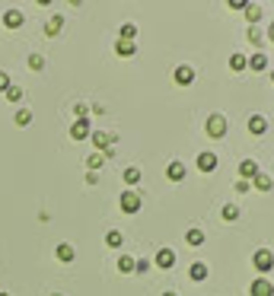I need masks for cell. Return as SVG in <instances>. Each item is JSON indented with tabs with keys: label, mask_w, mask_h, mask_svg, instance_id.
<instances>
[{
	"label": "cell",
	"mask_w": 274,
	"mask_h": 296,
	"mask_svg": "<svg viewBox=\"0 0 274 296\" xmlns=\"http://www.w3.org/2000/svg\"><path fill=\"white\" fill-rule=\"evenodd\" d=\"M29 67H32V70H42V67H45V58H42V54H32V58H29Z\"/></svg>",
	"instance_id": "obj_28"
},
{
	"label": "cell",
	"mask_w": 274,
	"mask_h": 296,
	"mask_svg": "<svg viewBox=\"0 0 274 296\" xmlns=\"http://www.w3.org/2000/svg\"><path fill=\"white\" fill-rule=\"evenodd\" d=\"M54 255H58V261H74V255H76V252H74V246H67V242H61Z\"/></svg>",
	"instance_id": "obj_14"
},
{
	"label": "cell",
	"mask_w": 274,
	"mask_h": 296,
	"mask_svg": "<svg viewBox=\"0 0 274 296\" xmlns=\"http://www.w3.org/2000/svg\"><path fill=\"white\" fill-rule=\"evenodd\" d=\"M271 38H274V26H271Z\"/></svg>",
	"instance_id": "obj_34"
},
{
	"label": "cell",
	"mask_w": 274,
	"mask_h": 296,
	"mask_svg": "<svg viewBox=\"0 0 274 296\" xmlns=\"http://www.w3.org/2000/svg\"><path fill=\"white\" fill-rule=\"evenodd\" d=\"M134 36H137V26H134V22H124V26H122V42H131Z\"/></svg>",
	"instance_id": "obj_23"
},
{
	"label": "cell",
	"mask_w": 274,
	"mask_h": 296,
	"mask_svg": "<svg viewBox=\"0 0 274 296\" xmlns=\"http://www.w3.org/2000/svg\"><path fill=\"white\" fill-rule=\"evenodd\" d=\"M90 137H92V144H96V146H99V150H106V153H108V146H112V144H115V137H108V134H102V130H92V134H90Z\"/></svg>",
	"instance_id": "obj_9"
},
{
	"label": "cell",
	"mask_w": 274,
	"mask_h": 296,
	"mask_svg": "<svg viewBox=\"0 0 274 296\" xmlns=\"http://www.w3.org/2000/svg\"><path fill=\"white\" fill-rule=\"evenodd\" d=\"M6 90H10V76L0 70V92H6Z\"/></svg>",
	"instance_id": "obj_31"
},
{
	"label": "cell",
	"mask_w": 274,
	"mask_h": 296,
	"mask_svg": "<svg viewBox=\"0 0 274 296\" xmlns=\"http://www.w3.org/2000/svg\"><path fill=\"white\" fill-rule=\"evenodd\" d=\"M198 169H201V172H214V169H217V156H214L210 150L198 153Z\"/></svg>",
	"instance_id": "obj_6"
},
{
	"label": "cell",
	"mask_w": 274,
	"mask_h": 296,
	"mask_svg": "<svg viewBox=\"0 0 274 296\" xmlns=\"http://www.w3.org/2000/svg\"><path fill=\"white\" fill-rule=\"evenodd\" d=\"M249 130L252 134H264V130H268V121H264L262 115H252L249 118Z\"/></svg>",
	"instance_id": "obj_13"
},
{
	"label": "cell",
	"mask_w": 274,
	"mask_h": 296,
	"mask_svg": "<svg viewBox=\"0 0 274 296\" xmlns=\"http://www.w3.org/2000/svg\"><path fill=\"white\" fill-rule=\"evenodd\" d=\"M236 216H239V207L236 204H226L224 207V220H236Z\"/></svg>",
	"instance_id": "obj_27"
},
{
	"label": "cell",
	"mask_w": 274,
	"mask_h": 296,
	"mask_svg": "<svg viewBox=\"0 0 274 296\" xmlns=\"http://www.w3.org/2000/svg\"><path fill=\"white\" fill-rule=\"evenodd\" d=\"M61 26H64V16H51L48 26H45V32H48V36H58V32H61Z\"/></svg>",
	"instance_id": "obj_15"
},
{
	"label": "cell",
	"mask_w": 274,
	"mask_h": 296,
	"mask_svg": "<svg viewBox=\"0 0 274 296\" xmlns=\"http://www.w3.org/2000/svg\"><path fill=\"white\" fill-rule=\"evenodd\" d=\"M226 128H230V124H226L224 115H210V118H208V134H210V137H224Z\"/></svg>",
	"instance_id": "obj_1"
},
{
	"label": "cell",
	"mask_w": 274,
	"mask_h": 296,
	"mask_svg": "<svg viewBox=\"0 0 274 296\" xmlns=\"http://www.w3.org/2000/svg\"><path fill=\"white\" fill-rule=\"evenodd\" d=\"M192 280H208V264H192Z\"/></svg>",
	"instance_id": "obj_19"
},
{
	"label": "cell",
	"mask_w": 274,
	"mask_h": 296,
	"mask_svg": "<svg viewBox=\"0 0 274 296\" xmlns=\"http://www.w3.org/2000/svg\"><path fill=\"white\" fill-rule=\"evenodd\" d=\"M115 51H118L122 58H131L134 51H137V45H134V42H118V45H115Z\"/></svg>",
	"instance_id": "obj_16"
},
{
	"label": "cell",
	"mask_w": 274,
	"mask_h": 296,
	"mask_svg": "<svg viewBox=\"0 0 274 296\" xmlns=\"http://www.w3.org/2000/svg\"><path fill=\"white\" fill-rule=\"evenodd\" d=\"M124 182L128 185H137L140 182V169H124Z\"/></svg>",
	"instance_id": "obj_25"
},
{
	"label": "cell",
	"mask_w": 274,
	"mask_h": 296,
	"mask_svg": "<svg viewBox=\"0 0 274 296\" xmlns=\"http://www.w3.org/2000/svg\"><path fill=\"white\" fill-rule=\"evenodd\" d=\"M192 80H194V67H188V64L176 67V83H178V86H188Z\"/></svg>",
	"instance_id": "obj_7"
},
{
	"label": "cell",
	"mask_w": 274,
	"mask_h": 296,
	"mask_svg": "<svg viewBox=\"0 0 274 296\" xmlns=\"http://www.w3.org/2000/svg\"><path fill=\"white\" fill-rule=\"evenodd\" d=\"M0 296H10V293H0Z\"/></svg>",
	"instance_id": "obj_35"
},
{
	"label": "cell",
	"mask_w": 274,
	"mask_h": 296,
	"mask_svg": "<svg viewBox=\"0 0 274 296\" xmlns=\"http://www.w3.org/2000/svg\"><path fill=\"white\" fill-rule=\"evenodd\" d=\"M252 296H274V284L258 277V280H252Z\"/></svg>",
	"instance_id": "obj_5"
},
{
	"label": "cell",
	"mask_w": 274,
	"mask_h": 296,
	"mask_svg": "<svg viewBox=\"0 0 274 296\" xmlns=\"http://www.w3.org/2000/svg\"><path fill=\"white\" fill-rule=\"evenodd\" d=\"M102 162H106V156H99V153L90 156V169H102Z\"/></svg>",
	"instance_id": "obj_30"
},
{
	"label": "cell",
	"mask_w": 274,
	"mask_h": 296,
	"mask_svg": "<svg viewBox=\"0 0 274 296\" xmlns=\"http://www.w3.org/2000/svg\"><path fill=\"white\" fill-rule=\"evenodd\" d=\"M271 80H274V74H271Z\"/></svg>",
	"instance_id": "obj_36"
},
{
	"label": "cell",
	"mask_w": 274,
	"mask_h": 296,
	"mask_svg": "<svg viewBox=\"0 0 274 296\" xmlns=\"http://www.w3.org/2000/svg\"><path fill=\"white\" fill-rule=\"evenodd\" d=\"M255 188H258V191H268V188H271V178H268V176H255Z\"/></svg>",
	"instance_id": "obj_26"
},
{
	"label": "cell",
	"mask_w": 274,
	"mask_h": 296,
	"mask_svg": "<svg viewBox=\"0 0 274 296\" xmlns=\"http://www.w3.org/2000/svg\"><path fill=\"white\" fill-rule=\"evenodd\" d=\"M166 176L172 178V182H182V178H185V166H182V162H178V160H176V162H169Z\"/></svg>",
	"instance_id": "obj_12"
},
{
	"label": "cell",
	"mask_w": 274,
	"mask_h": 296,
	"mask_svg": "<svg viewBox=\"0 0 274 296\" xmlns=\"http://www.w3.org/2000/svg\"><path fill=\"white\" fill-rule=\"evenodd\" d=\"M156 264H160V268H172V264H176V252H172V248H160V252H156Z\"/></svg>",
	"instance_id": "obj_10"
},
{
	"label": "cell",
	"mask_w": 274,
	"mask_h": 296,
	"mask_svg": "<svg viewBox=\"0 0 274 296\" xmlns=\"http://www.w3.org/2000/svg\"><path fill=\"white\" fill-rule=\"evenodd\" d=\"M185 239H188V246H204V232L201 230H188Z\"/></svg>",
	"instance_id": "obj_18"
},
{
	"label": "cell",
	"mask_w": 274,
	"mask_h": 296,
	"mask_svg": "<svg viewBox=\"0 0 274 296\" xmlns=\"http://www.w3.org/2000/svg\"><path fill=\"white\" fill-rule=\"evenodd\" d=\"M239 172H242V178H255V176H258V162H255V160H242V162H239Z\"/></svg>",
	"instance_id": "obj_11"
},
{
	"label": "cell",
	"mask_w": 274,
	"mask_h": 296,
	"mask_svg": "<svg viewBox=\"0 0 274 296\" xmlns=\"http://www.w3.org/2000/svg\"><path fill=\"white\" fill-rule=\"evenodd\" d=\"M122 210H124V214H137V210H140V194L124 191V194H122Z\"/></svg>",
	"instance_id": "obj_3"
},
{
	"label": "cell",
	"mask_w": 274,
	"mask_h": 296,
	"mask_svg": "<svg viewBox=\"0 0 274 296\" xmlns=\"http://www.w3.org/2000/svg\"><path fill=\"white\" fill-rule=\"evenodd\" d=\"M230 67H233V70H246V67H249V58H246V54H233V58H230Z\"/></svg>",
	"instance_id": "obj_17"
},
{
	"label": "cell",
	"mask_w": 274,
	"mask_h": 296,
	"mask_svg": "<svg viewBox=\"0 0 274 296\" xmlns=\"http://www.w3.org/2000/svg\"><path fill=\"white\" fill-rule=\"evenodd\" d=\"M255 268H258V271H271V268H274V255H271V252L268 248H262V252H255Z\"/></svg>",
	"instance_id": "obj_4"
},
{
	"label": "cell",
	"mask_w": 274,
	"mask_h": 296,
	"mask_svg": "<svg viewBox=\"0 0 274 296\" xmlns=\"http://www.w3.org/2000/svg\"><path fill=\"white\" fill-rule=\"evenodd\" d=\"M134 264H137V261H134L131 255H122V258H118V271H124V274L134 271Z\"/></svg>",
	"instance_id": "obj_20"
},
{
	"label": "cell",
	"mask_w": 274,
	"mask_h": 296,
	"mask_svg": "<svg viewBox=\"0 0 274 296\" xmlns=\"http://www.w3.org/2000/svg\"><path fill=\"white\" fill-rule=\"evenodd\" d=\"M22 20H26V16H22L20 10H6V13H4V26H6V29H20Z\"/></svg>",
	"instance_id": "obj_8"
},
{
	"label": "cell",
	"mask_w": 274,
	"mask_h": 296,
	"mask_svg": "<svg viewBox=\"0 0 274 296\" xmlns=\"http://www.w3.org/2000/svg\"><path fill=\"white\" fill-rule=\"evenodd\" d=\"M246 16H249V22H255V20H258V6H249V10H246Z\"/></svg>",
	"instance_id": "obj_32"
},
{
	"label": "cell",
	"mask_w": 274,
	"mask_h": 296,
	"mask_svg": "<svg viewBox=\"0 0 274 296\" xmlns=\"http://www.w3.org/2000/svg\"><path fill=\"white\" fill-rule=\"evenodd\" d=\"M162 296H176V293H162Z\"/></svg>",
	"instance_id": "obj_33"
},
{
	"label": "cell",
	"mask_w": 274,
	"mask_h": 296,
	"mask_svg": "<svg viewBox=\"0 0 274 296\" xmlns=\"http://www.w3.org/2000/svg\"><path fill=\"white\" fill-rule=\"evenodd\" d=\"M16 124H20V128H26V124H29V121H32V112L29 108H20V112H16Z\"/></svg>",
	"instance_id": "obj_21"
},
{
	"label": "cell",
	"mask_w": 274,
	"mask_h": 296,
	"mask_svg": "<svg viewBox=\"0 0 274 296\" xmlns=\"http://www.w3.org/2000/svg\"><path fill=\"white\" fill-rule=\"evenodd\" d=\"M92 130H90V118H76L74 124H70V137L74 140H83V137H90Z\"/></svg>",
	"instance_id": "obj_2"
},
{
	"label": "cell",
	"mask_w": 274,
	"mask_h": 296,
	"mask_svg": "<svg viewBox=\"0 0 274 296\" xmlns=\"http://www.w3.org/2000/svg\"><path fill=\"white\" fill-rule=\"evenodd\" d=\"M122 242H124V236H122V232H118V230H112V232H108V236H106V246H112V248H118V246H122Z\"/></svg>",
	"instance_id": "obj_22"
},
{
	"label": "cell",
	"mask_w": 274,
	"mask_h": 296,
	"mask_svg": "<svg viewBox=\"0 0 274 296\" xmlns=\"http://www.w3.org/2000/svg\"><path fill=\"white\" fill-rule=\"evenodd\" d=\"M6 99H10V102H20V99H22V90H20V86H10V90H6Z\"/></svg>",
	"instance_id": "obj_29"
},
{
	"label": "cell",
	"mask_w": 274,
	"mask_h": 296,
	"mask_svg": "<svg viewBox=\"0 0 274 296\" xmlns=\"http://www.w3.org/2000/svg\"><path fill=\"white\" fill-rule=\"evenodd\" d=\"M54 296H61V293H54Z\"/></svg>",
	"instance_id": "obj_37"
},
{
	"label": "cell",
	"mask_w": 274,
	"mask_h": 296,
	"mask_svg": "<svg viewBox=\"0 0 274 296\" xmlns=\"http://www.w3.org/2000/svg\"><path fill=\"white\" fill-rule=\"evenodd\" d=\"M249 67H252V70H264V67H268V60H264V54H255V58L249 60Z\"/></svg>",
	"instance_id": "obj_24"
}]
</instances>
